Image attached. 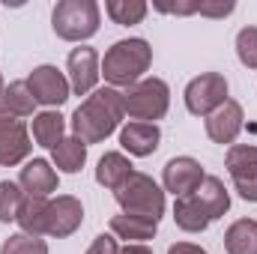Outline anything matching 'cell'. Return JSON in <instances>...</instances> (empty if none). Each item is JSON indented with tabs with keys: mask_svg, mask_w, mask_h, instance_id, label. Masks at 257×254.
<instances>
[{
	"mask_svg": "<svg viewBox=\"0 0 257 254\" xmlns=\"http://www.w3.org/2000/svg\"><path fill=\"white\" fill-rule=\"evenodd\" d=\"M233 9H236L233 0H197V15L206 18H227Z\"/></svg>",
	"mask_w": 257,
	"mask_h": 254,
	"instance_id": "cell-30",
	"label": "cell"
},
{
	"mask_svg": "<svg viewBox=\"0 0 257 254\" xmlns=\"http://www.w3.org/2000/svg\"><path fill=\"white\" fill-rule=\"evenodd\" d=\"M51 162H54V168L63 171V174H78V171L87 165V144H81L78 138L66 135L63 141L51 150Z\"/></svg>",
	"mask_w": 257,
	"mask_h": 254,
	"instance_id": "cell-23",
	"label": "cell"
},
{
	"mask_svg": "<svg viewBox=\"0 0 257 254\" xmlns=\"http://www.w3.org/2000/svg\"><path fill=\"white\" fill-rule=\"evenodd\" d=\"M153 63V48L147 39L135 36V39H120L114 42L105 57H102V75L108 81V87L126 90L132 84L144 81V72Z\"/></svg>",
	"mask_w": 257,
	"mask_h": 254,
	"instance_id": "cell-2",
	"label": "cell"
},
{
	"mask_svg": "<svg viewBox=\"0 0 257 254\" xmlns=\"http://www.w3.org/2000/svg\"><path fill=\"white\" fill-rule=\"evenodd\" d=\"M132 174H135L132 159H128L126 153H117V150L105 153V156L99 159V165H96V183L105 186L108 191H117Z\"/></svg>",
	"mask_w": 257,
	"mask_h": 254,
	"instance_id": "cell-16",
	"label": "cell"
},
{
	"mask_svg": "<svg viewBox=\"0 0 257 254\" xmlns=\"http://www.w3.org/2000/svg\"><path fill=\"white\" fill-rule=\"evenodd\" d=\"M105 12L114 24L120 27H132V24H141L150 12V6L144 0H108L105 3Z\"/></svg>",
	"mask_w": 257,
	"mask_h": 254,
	"instance_id": "cell-25",
	"label": "cell"
},
{
	"mask_svg": "<svg viewBox=\"0 0 257 254\" xmlns=\"http://www.w3.org/2000/svg\"><path fill=\"white\" fill-rule=\"evenodd\" d=\"M168 254H209L206 248H200V245H194V242H174Z\"/></svg>",
	"mask_w": 257,
	"mask_h": 254,
	"instance_id": "cell-32",
	"label": "cell"
},
{
	"mask_svg": "<svg viewBox=\"0 0 257 254\" xmlns=\"http://www.w3.org/2000/svg\"><path fill=\"white\" fill-rule=\"evenodd\" d=\"M192 194H194V200L203 206V212L209 215V221L221 218V215L230 209V191L224 189V183H221L218 177H212V174H206L203 183H200Z\"/></svg>",
	"mask_w": 257,
	"mask_h": 254,
	"instance_id": "cell-17",
	"label": "cell"
},
{
	"mask_svg": "<svg viewBox=\"0 0 257 254\" xmlns=\"http://www.w3.org/2000/svg\"><path fill=\"white\" fill-rule=\"evenodd\" d=\"M153 9L165 15H197V0H153Z\"/></svg>",
	"mask_w": 257,
	"mask_h": 254,
	"instance_id": "cell-29",
	"label": "cell"
},
{
	"mask_svg": "<svg viewBox=\"0 0 257 254\" xmlns=\"http://www.w3.org/2000/svg\"><path fill=\"white\" fill-rule=\"evenodd\" d=\"M3 90H6V84H3V75H0V96H3Z\"/></svg>",
	"mask_w": 257,
	"mask_h": 254,
	"instance_id": "cell-35",
	"label": "cell"
},
{
	"mask_svg": "<svg viewBox=\"0 0 257 254\" xmlns=\"http://www.w3.org/2000/svg\"><path fill=\"white\" fill-rule=\"evenodd\" d=\"M30 132H33V141H36L39 147L54 150V147L66 138V117L60 111H39V114H33Z\"/></svg>",
	"mask_w": 257,
	"mask_h": 254,
	"instance_id": "cell-19",
	"label": "cell"
},
{
	"mask_svg": "<svg viewBox=\"0 0 257 254\" xmlns=\"http://www.w3.org/2000/svg\"><path fill=\"white\" fill-rule=\"evenodd\" d=\"M81 224H84V206H81V200L75 194H57L54 200H48V227H45V236L66 239Z\"/></svg>",
	"mask_w": 257,
	"mask_h": 254,
	"instance_id": "cell-12",
	"label": "cell"
},
{
	"mask_svg": "<svg viewBox=\"0 0 257 254\" xmlns=\"http://www.w3.org/2000/svg\"><path fill=\"white\" fill-rule=\"evenodd\" d=\"M236 57L245 69H257V27L248 24L236 33Z\"/></svg>",
	"mask_w": 257,
	"mask_h": 254,
	"instance_id": "cell-28",
	"label": "cell"
},
{
	"mask_svg": "<svg viewBox=\"0 0 257 254\" xmlns=\"http://www.w3.org/2000/svg\"><path fill=\"white\" fill-rule=\"evenodd\" d=\"M15 221H18L21 233H27V236H45V227H48V197H27L24 194Z\"/></svg>",
	"mask_w": 257,
	"mask_h": 254,
	"instance_id": "cell-20",
	"label": "cell"
},
{
	"mask_svg": "<svg viewBox=\"0 0 257 254\" xmlns=\"http://www.w3.org/2000/svg\"><path fill=\"white\" fill-rule=\"evenodd\" d=\"M102 9L96 0H60L51 12V27L63 42H84L99 33Z\"/></svg>",
	"mask_w": 257,
	"mask_h": 254,
	"instance_id": "cell-3",
	"label": "cell"
},
{
	"mask_svg": "<svg viewBox=\"0 0 257 254\" xmlns=\"http://www.w3.org/2000/svg\"><path fill=\"white\" fill-rule=\"evenodd\" d=\"M224 251L227 254H257V221L239 218L224 230Z\"/></svg>",
	"mask_w": 257,
	"mask_h": 254,
	"instance_id": "cell-22",
	"label": "cell"
},
{
	"mask_svg": "<svg viewBox=\"0 0 257 254\" xmlns=\"http://www.w3.org/2000/svg\"><path fill=\"white\" fill-rule=\"evenodd\" d=\"M111 233L117 239H126V242H147L159 233V221L156 218H144V215H128L120 212L111 218Z\"/></svg>",
	"mask_w": 257,
	"mask_h": 254,
	"instance_id": "cell-18",
	"label": "cell"
},
{
	"mask_svg": "<svg viewBox=\"0 0 257 254\" xmlns=\"http://www.w3.org/2000/svg\"><path fill=\"white\" fill-rule=\"evenodd\" d=\"M203 177H206V171H203V165L197 159H192V156H177L162 171V189L171 191L174 197H186V194H192L203 183Z\"/></svg>",
	"mask_w": 257,
	"mask_h": 254,
	"instance_id": "cell-11",
	"label": "cell"
},
{
	"mask_svg": "<svg viewBox=\"0 0 257 254\" xmlns=\"http://www.w3.org/2000/svg\"><path fill=\"white\" fill-rule=\"evenodd\" d=\"M174 221L186 233H203L212 224L209 215L203 212V206L194 200V194H186V197H177L174 200Z\"/></svg>",
	"mask_w": 257,
	"mask_h": 254,
	"instance_id": "cell-21",
	"label": "cell"
},
{
	"mask_svg": "<svg viewBox=\"0 0 257 254\" xmlns=\"http://www.w3.org/2000/svg\"><path fill=\"white\" fill-rule=\"evenodd\" d=\"M0 254H48V242L42 236H27V233H12L3 239Z\"/></svg>",
	"mask_w": 257,
	"mask_h": 254,
	"instance_id": "cell-27",
	"label": "cell"
},
{
	"mask_svg": "<svg viewBox=\"0 0 257 254\" xmlns=\"http://www.w3.org/2000/svg\"><path fill=\"white\" fill-rule=\"evenodd\" d=\"M27 87H30L36 105H45L48 111L60 108L66 99H69V93H72L69 78H66L57 66H48V63L36 66V69L27 75Z\"/></svg>",
	"mask_w": 257,
	"mask_h": 254,
	"instance_id": "cell-8",
	"label": "cell"
},
{
	"mask_svg": "<svg viewBox=\"0 0 257 254\" xmlns=\"http://www.w3.org/2000/svg\"><path fill=\"white\" fill-rule=\"evenodd\" d=\"M114 200L128 215H144V218H156V221L165 215V189L141 171H135L126 183L114 191Z\"/></svg>",
	"mask_w": 257,
	"mask_h": 254,
	"instance_id": "cell-4",
	"label": "cell"
},
{
	"mask_svg": "<svg viewBox=\"0 0 257 254\" xmlns=\"http://www.w3.org/2000/svg\"><path fill=\"white\" fill-rule=\"evenodd\" d=\"M3 105H6V111H9V117H15V120H24V117H33V111H36V99H33V93H30V87H27V81H12L6 90H3Z\"/></svg>",
	"mask_w": 257,
	"mask_h": 254,
	"instance_id": "cell-24",
	"label": "cell"
},
{
	"mask_svg": "<svg viewBox=\"0 0 257 254\" xmlns=\"http://www.w3.org/2000/svg\"><path fill=\"white\" fill-rule=\"evenodd\" d=\"M9 117V111H6V105H3V99H0V120H6Z\"/></svg>",
	"mask_w": 257,
	"mask_h": 254,
	"instance_id": "cell-34",
	"label": "cell"
},
{
	"mask_svg": "<svg viewBox=\"0 0 257 254\" xmlns=\"http://www.w3.org/2000/svg\"><path fill=\"white\" fill-rule=\"evenodd\" d=\"M159 144H162V129L156 126V123H138V120H132V123H126V126L120 129V147L126 150L128 156H135V159L153 156L159 150Z\"/></svg>",
	"mask_w": 257,
	"mask_h": 254,
	"instance_id": "cell-15",
	"label": "cell"
},
{
	"mask_svg": "<svg viewBox=\"0 0 257 254\" xmlns=\"http://www.w3.org/2000/svg\"><path fill=\"white\" fill-rule=\"evenodd\" d=\"M66 72H69L72 93L90 96L99 87V78H102V57H99V51L90 48V45L72 48L69 57H66Z\"/></svg>",
	"mask_w": 257,
	"mask_h": 254,
	"instance_id": "cell-9",
	"label": "cell"
},
{
	"mask_svg": "<svg viewBox=\"0 0 257 254\" xmlns=\"http://www.w3.org/2000/svg\"><path fill=\"white\" fill-rule=\"evenodd\" d=\"M21 200H24V191H21L18 183L0 180V224L15 221V215L21 209Z\"/></svg>",
	"mask_w": 257,
	"mask_h": 254,
	"instance_id": "cell-26",
	"label": "cell"
},
{
	"mask_svg": "<svg viewBox=\"0 0 257 254\" xmlns=\"http://www.w3.org/2000/svg\"><path fill=\"white\" fill-rule=\"evenodd\" d=\"M245 126V111L236 99H227L221 108H215L209 117H206V135L212 144H227L233 147V141L239 138V132Z\"/></svg>",
	"mask_w": 257,
	"mask_h": 254,
	"instance_id": "cell-13",
	"label": "cell"
},
{
	"mask_svg": "<svg viewBox=\"0 0 257 254\" xmlns=\"http://www.w3.org/2000/svg\"><path fill=\"white\" fill-rule=\"evenodd\" d=\"M123 105H126L128 120L156 123L171 108V87L162 78H144L123 90Z\"/></svg>",
	"mask_w": 257,
	"mask_h": 254,
	"instance_id": "cell-5",
	"label": "cell"
},
{
	"mask_svg": "<svg viewBox=\"0 0 257 254\" xmlns=\"http://www.w3.org/2000/svg\"><path fill=\"white\" fill-rule=\"evenodd\" d=\"M84 254H120V245H117V239L111 233H99Z\"/></svg>",
	"mask_w": 257,
	"mask_h": 254,
	"instance_id": "cell-31",
	"label": "cell"
},
{
	"mask_svg": "<svg viewBox=\"0 0 257 254\" xmlns=\"http://www.w3.org/2000/svg\"><path fill=\"white\" fill-rule=\"evenodd\" d=\"M126 117V105H123V90L117 87H96L72 114L69 126L72 138H78L81 144H102L105 138H111Z\"/></svg>",
	"mask_w": 257,
	"mask_h": 254,
	"instance_id": "cell-1",
	"label": "cell"
},
{
	"mask_svg": "<svg viewBox=\"0 0 257 254\" xmlns=\"http://www.w3.org/2000/svg\"><path fill=\"white\" fill-rule=\"evenodd\" d=\"M227 93H230V87H227V78L221 72H203V75H197L186 84L183 99H186L189 114L209 117L215 108H221L227 102Z\"/></svg>",
	"mask_w": 257,
	"mask_h": 254,
	"instance_id": "cell-6",
	"label": "cell"
},
{
	"mask_svg": "<svg viewBox=\"0 0 257 254\" xmlns=\"http://www.w3.org/2000/svg\"><path fill=\"white\" fill-rule=\"evenodd\" d=\"M57 183H60V177L48 159H30L18 174V186L27 197H48L57 191Z\"/></svg>",
	"mask_w": 257,
	"mask_h": 254,
	"instance_id": "cell-14",
	"label": "cell"
},
{
	"mask_svg": "<svg viewBox=\"0 0 257 254\" xmlns=\"http://www.w3.org/2000/svg\"><path fill=\"white\" fill-rule=\"evenodd\" d=\"M30 153H33V141L27 123L15 117L0 120V168H15L27 162Z\"/></svg>",
	"mask_w": 257,
	"mask_h": 254,
	"instance_id": "cell-10",
	"label": "cell"
},
{
	"mask_svg": "<svg viewBox=\"0 0 257 254\" xmlns=\"http://www.w3.org/2000/svg\"><path fill=\"white\" fill-rule=\"evenodd\" d=\"M120 254H153V248H150L147 242H126V245L120 248Z\"/></svg>",
	"mask_w": 257,
	"mask_h": 254,
	"instance_id": "cell-33",
	"label": "cell"
},
{
	"mask_svg": "<svg viewBox=\"0 0 257 254\" xmlns=\"http://www.w3.org/2000/svg\"><path fill=\"white\" fill-rule=\"evenodd\" d=\"M227 174L233 180V189L242 200L257 203V147L254 144H233L224 156Z\"/></svg>",
	"mask_w": 257,
	"mask_h": 254,
	"instance_id": "cell-7",
	"label": "cell"
}]
</instances>
